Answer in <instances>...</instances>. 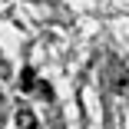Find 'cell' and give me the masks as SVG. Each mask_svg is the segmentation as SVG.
I'll return each mask as SVG.
<instances>
[{"label": "cell", "instance_id": "cell-2", "mask_svg": "<svg viewBox=\"0 0 129 129\" xmlns=\"http://www.w3.org/2000/svg\"><path fill=\"white\" fill-rule=\"evenodd\" d=\"M33 86H37V73L30 66H23L20 70V89H33Z\"/></svg>", "mask_w": 129, "mask_h": 129}, {"label": "cell", "instance_id": "cell-1", "mask_svg": "<svg viewBox=\"0 0 129 129\" xmlns=\"http://www.w3.org/2000/svg\"><path fill=\"white\" fill-rule=\"evenodd\" d=\"M17 129H37V116H33V109H27V106H23V109H17Z\"/></svg>", "mask_w": 129, "mask_h": 129}]
</instances>
